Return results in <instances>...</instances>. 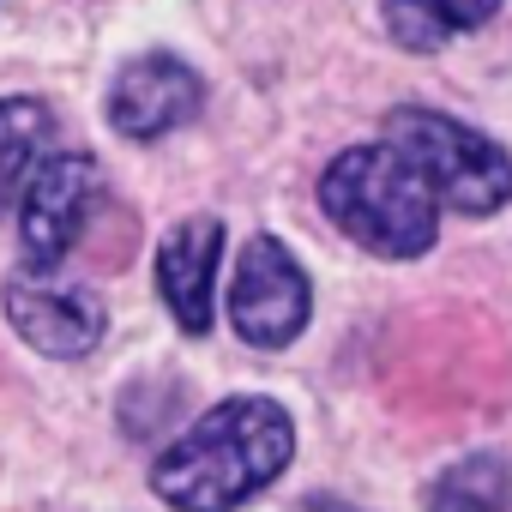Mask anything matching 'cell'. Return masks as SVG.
I'll list each match as a JSON object with an SVG mask.
<instances>
[{
  "mask_svg": "<svg viewBox=\"0 0 512 512\" xmlns=\"http://www.w3.org/2000/svg\"><path fill=\"white\" fill-rule=\"evenodd\" d=\"M290 452H296V428L284 404L223 398L175 446H163V458L151 464V488L175 512H235L266 482H278Z\"/></svg>",
  "mask_w": 512,
  "mask_h": 512,
  "instance_id": "obj_1",
  "label": "cell"
},
{
  "mask_svg": "<svg viewBox=\"0 0 512 512\" xmlns=\"http://www.w3.org/2000/svg\"><path fill=\"white\" fill-rule=\"evenodd\" d=\"M320 205L356 247L380 253V260H422L440 235L434 187L386 139L338 151V163L320 175Z\"/></svg>",
  "mask_w": 512,
  "mask_h": 512,
  "instance_id": "obj_2",
  "label": "cell"
},
{
  "mask_svg": "<svg viewBox=\"0 0 512 512\" xmlns=\"http://www.w3.org/2000/svg\"><path fill=\"white\" fill-rule=\"evenodd\" d=\"M380 139L434 187V199L446 211L488 217V211H500L512 199V157L494 139H482L476 127H464V121H452L440 109L404 103V109L386 115Z\"/></svg>",
  "mask_w": 512,
  "mask_h": 512,
  "instance_id": "obj_3",
  "label": "cell"
},
{
  "mask_svg": "<svg viewBox=\"0 0 512 512\" xmlns=\"http://www.w3.org/2000/svg\"><path fill=\"white\" fill-rule=\"evenodd\" d=\"M308 308H314V290H308V272L290 260V247L272 235L247 241L229 278V326L241 332V344L284 350L290 338H302Z\"/></svg>",
  "mask_w": 512,
  "mask_h": 512,
  "instance_id": "obj_4",
  "label": "cell"
},
{
  "mask_svg": "<svg viewBox=\"0 0 512 512\" xmlns=\"http://www.w3.org/2000/svg\"><path fill=\"white\" fill-rule=\"evenodd\" d=\"M97 193H103V175L85 151H49L37 163L31 187L19 193V241L37 272L61 266L79 247V235L97 211Z\"/></svg>",
  "mask_w": 512,
  "mask_h": 512,
  "instance_id": "obj_5",
  "label": "cell"
},
{
  "mask_svg": "<svg viewBox=\"0 0 512 512\" xmlns=\"http://www.w3.org/2000/svg\"><path fill=\"white\" fill-rule=\"evenodd\" d=\"M205 103L199 73L181 55H139L133 67H121V79L109 85V127L121 139H163L175 127H187Z\"/></svg>",
  "mask_w": 512,
  "mask_h": 512,
  "instance_id": "obj_6",
  "label": "cell"
},
{
  "mask_svg": "<svg viewBox=\"0 0 512 512\" xmlns=\"http://www.w3.org/2000/svg\"><path fill=\"white\" fill-rule=\"evenodd\" d=\"M217 253H223V223L217 217H181L163 247H157V290L163 308L175 314L181 332L211 326V278H217Z\"/></svg>",
  "mask_w": 512,
  "mask_h": 512,
  "instance_id": "obj_7",
  "label": "cell"
},
{
  "mask_svg": "<svg viewBox=\"0 0 512 512\" xmlns=\"http://www.w3.org/2000/svg\"><path fill=\"white\" fill-rule=\"evenodd\" d=\"M7 320L31 350L61 356V362L103 344V308L73 296V290L37 284V278H7Z\"/></svg>",
  "mask_w": 512,
  "mask_h": 512,
  "instance_id": "obj_8",
  "label": "cell"
},
{
  "mask_svg": "<svg viewBox=\"0 0 512 512\" xmlns=\"http://www.w3.org/2000/svg\"><path fill=\"white\" fill-rule=\"evenodd\" d=\"M55 151V115L37 97H0V211H13L37 163Z\"/></svg>",
  "mask_w": 512,
  "mask_h": 512,
  "instance_id": "obj_9",
  "label": "cell"
},
{
  "mask_svg": "<svg viewBox=\"0 0 512 512\" xmlns=\"http://www.w3.org/2000/svg\"><path fill=\"white\" fill-rule=\"evenodd\" d=\"M428 512H512V464L500 452H470L434 476Z\"/></svg>",
  "mask_w": 512,
  "mask_h": 512,
  "instance_id": "obj_10",
  "label": "cell"
},
{
  "mask_svg": "<svg viewBox=\"0 0 512 512\" xmlns=\"http://www.w3.org/2000/svg\"><path fill=\"white\" fill-rule=\"evenodd\" d=\"M410 7L434 13V19H440V25H446L452 37H458V31H476V25H488L500 0H410Z\"/></svg>",
  "mask_w": 512,
  "mask_h": 512,
  "instance_id": "obj_11",
  "label": "cell"
}]
</instances>
